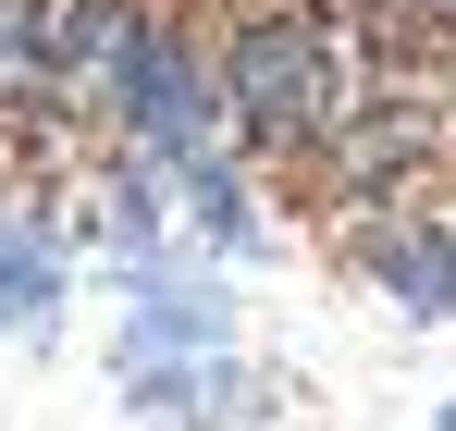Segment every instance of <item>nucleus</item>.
<instances>
[{"label": "nucleus", "instance_id": "6", "mask_svg": "<svg viewBox=\"0 0 456 431\" xmlns=\"http://www.w3.org/2000/svg\"><path fill=\"white\" fill-rule=\"evenodd\" d=\"M50 321H62V247L0 210V333H50Z\"/></svg>", "mask_w": 456, "mask_h": 431}, {"label": "nucleus", "instance_id": "2", "mask_svg": "<svg viewBox=\"0 0 456 431\" xmlns=\"http://www.w3.org/2000/svg\"><path fill=\"white\" fill-rule=\"evenodd\" d=\"M99 99H111V124L136 136V160H185V148H210V99H223V86L198 74V50H185L173 25H149V37L111 62Z\"/></svg>", "mask_w": 456, "mask_h": 431}, {"label": "nucleus", "instance_id": "1", "mask_svg": "<svg viewBox=\"0 0 456 431\" xmlns=\"http://www.w3.org/2000/svg\"><path fill=\"white\" fill-rule=\"evenodd\" d=\"M223 111H234L259 148H308V136H333V111H346L333 25H321V12H247V25L223 37Z\"/></svg>", "mask_w": 456, "mask_h": 431}, {"label": "nucleus", "instance_id": "7", "mask_svg": "<svg viewBox=\"0 0 456 431\" xmlns=\"http://www.w3.org/2000/svg\"><path fill=\"white\" fill-rule=\"evenodd\" d=\"M0 74H50V0H0Z\"/></svg>", "mask_w": 456, "mask_h": 431}, {"label": "nucleus", "instance_id": "3", "mask_svg": "<svg viewBox=\"0 0 456 431\" xmlns=\"http://www.w3.org/2000/svg\"><path fill=\"white\" fill-rule=\"evenodd\" d=\"M124 394H136L149 419H198V431H247L272 407V382L234 358V346H210V358H149V370H124Z\"/></svg>", "mask_w": 456, "mask_h": 431}, {"label": "nucleus", "instance_id": "8", "mask_svg": "<svg viewBox=\"0 0 456 431\" xmlns=\"http://www.w3.org/2000/svg\"><path fill=\"white\" fill-rule=\"evenodd\" d=\"M432 431H456V394H444V407H432Z\"/></svg>", "mask_w": 456, "mask_h": 431}, {"label": "nucleus", "instance_id": "9", "mask_svg": "<svg viewBox=\"0 0 456 431\" xmlns=\"http://www.w3.org/2000/svg\"><path fill=\"white\" fill-rule=\"evenodd\" d=\"M444 12H456V0H444Z\"/></svg>", "mask_w": 456, "mask_h": 431}, {"label": "nucleus", "instance_id": "4", "mask_svg": "<svg viewBox=\"0 0 456 431\" xmlns=\"http://www.w3.org/2000/svg\"><path fill=\"white\" fill-rule=\"evenodd\" d=\"M358 272H370L395 308L456 321V234H444V222H370V234H358Z\"/></svg>", "mask_w": 456, "mask_h": 431}, {"label": "nucleus", "instance_id": "5", "mask_svg": "<svg viewBox=\"0 0 456 431\" xmlns=\"http://www.w3.org/2000/svg\"><path fill=\"white\" fill-rule=\"evenodd\" d=\"M149 37V12L136 0H50V74H86V86H111V62Z\"/></svg>", "mask_w": 456, "mask_h": 431}]
</instances>
